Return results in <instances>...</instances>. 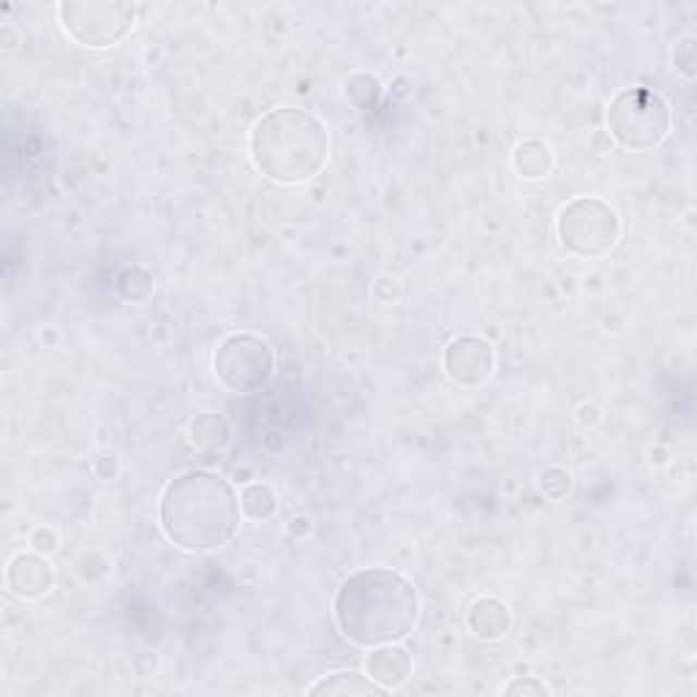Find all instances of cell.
Instances as JSON below:
<instances>
[{
	"instance_id": "1",
	"label": "cell",
	"mask_w": 697,
	"mask_h": 697,
	"mask_svg": "<svg viewBox=\"0 0 697 697\" xmlns=\"http://www.w3.org/2000/svg\"><path fill=\"white\" fill-rule=\"evenodd\" d=\"M419 591L390 566H363L338 586L332 619L338 632L357 648L401 643L419 624Z\"/></svg>"
},
{
	"instance_id": "2",
	"label": "cell",
	"mask_w": 697,
	"mask_h": 697,
	"mask_svg": "<svg viewBox=\"0 0 697 697\" xmlns=\"http://www.w3.org/2000/svg\"><path fill=\"white\" fill-rule=\"evenodd\" d=\"M240 493L227 477L207 468L178 474L163 488L158 523L163 537L188 553H212L227 548L240 531Z\"/></svg>"
},
{
	"instance_id": "3",
	"label": "cell",
	"mask_w": 697,
	"mask_h": 697,
	"mask_svg": "<svg viewBox=\"0 0 697 697\" xmlns=\"http://www.w3.org/2000/svg\"><path fill=\"white\" fill-rule=\"evenodd\" d=\"M248 156L256 172L272 183H308L330 161V131L308 109L276 107L250 129Z\"/></svg>"
},
{
	"instance_id": "4",
	"label": "cell",
	"mask_w": 697,
	"mask_h": 697,
	"mask_svg": "<svg viewBox=\"0 0 697 697\" xmlns=\"http://www.w3.org/2000/svg\"><path fill=\"white\" fill-rule=\"evenodd\" d=\"M610 142L632 152L657 150L673 129V112L662 93L646 85L621 87L604 109Z\"/></svg>"
},
{
	"instance_id": "5",
	"label": "cell",
	"mask_w": 697,
	"mask_h": 697,
	"mask_svg": "<svg viewBox=\"0 0 697 697\" xmlns=\"http://www.w3.org/2000/svg\"><path fill=\"white\" fill-rule=\"evenodd\" d=\"M555 234L566 254L580 259L608 256L621 240V216L602 196H575L561 205Z\"/></svg>"
},
{
	"instance_id": "6",
	"label": "cell",
	"mask_w": 697,
	"mask_h": 697,
	"mask_svg": "<svg viewBox=\"0 0 697 697\" xmlns=\"http://www.w3.org/2000/svg\"><path fill=\"white\" fill-rule=\"evenodd\" d=\"M276 374V348L254 332H229L212 352V376L234 395L265 390Z\"/></svg>"
},
{
	"instance_id": "7",
	"label": "cell",
	"mask_w": 697,
	"mask_h": 697,
	"mask_svg": "<svg viewBox=\"0 0 697 697\" xmlns=\"http://www.w3.org/2000/svg\"><path fill=\"white\" fill-rule=\"evenodd\" d=\"M139 5L125 0H63L58 20L65 36L87 49H107L136 27Z\"/></svg>"
},
{
	"instance_id": "8",
	"label": "cell",
	"mask_w": 697,
	"mask_h": 697,
	"mask_svg": "<svg viewBox=\"0 0 697 697\" xmlns=\"http://www.w3.org/2000/svg\"><path fill=\"white\" fill-rule=\"evenodd\" d=\"M444 374L457 387H482L496 374V348L482 335H457L444 346Z\"/></svg>"
},
{
	"instance_id": "9",
	"label": "cell",
	"mask_w": 697,
	"mask_h": 697,
	"mask_svg": "<svg viewBox=\"0 0 697 697\" xmlns=\"http://www.w3.org/2000/svg\"><path fill=\"white\" fill-rule=\"evenodd\" d=\"M3 580L9 594H14L16 599H22V602H38V599L52 594L58 575H54L49 555L30 548L11 555L9 564H5Z\"/></svg>"
},
{
	"instance_id": "10",
	"label": "cell",
	"mask_w": 697,
	"mask_h": 697,
	"mask_svg": "<svg viewBox=\"0 0 697 697\" xmlns=\"http://www.w3.org/2000/svg\"><path fill=\"white\" fill-rule=\"evenodd\" d=\"M412 673H414V657L412 651L403 646V640L368 648V657H365V675H368L374 684H379L387 695L401 689V686L412 678Z\"/></svg>"
},
{
	"instance_id": "11",
	"label": "cell",
	"mask_w": 697,
	"mask_h": 697,
	"mask_svg": "<svg viewBox=\"0 0 697 697\" xmlns=\"http://www.w3.org/2000/svg\"><path fill=\"white\" fill-rule=\"evenodd\" d=\"M466 629L482 643L501 640L512 629L510 604L501 597H493V594L477 597L466 610Z\"/></svg>"
},
{
	"instance_id": "12",
	"label": "cell",
	"mask_w": 697,
	"mask_h": 697,
	"mask_svg": "<svg viewBox=\"0 0 697 697\" xmlns=\"http://www.w3.org/2000/svg\"><path fill=\"white\" fill-rule=\"evenodd\" d=\"M510 161L517 178L537 183V180H545L555 169V150L548 139L528 136V139H521L512 147Z\"/></svg>"
},
{
	"instance_id": "13",
	"label": "cell",
	"mask_w": 697,
	"mask_h": 697,
	"mask_svg": "<svg viewBox=\"0 0 697 697\" xmlns=\"http://www.w3.org/2000/svg\"><path fill=\"white\" fill-rule=\"evenodd\" d=\"M310 697H321V695H348V697H368V695H387L379 684L368 678L359 670H335V673L321 675L316 684L308 686Z\"/></svg>"
},
{
	"instance_id": "14",
	"label": "cell",
	"mask_w": 697,
	"mask_h": 697,
	"mask_svg": "<svg viewBox=\"0 0 697 697\" xmlns=\"http://www.w3.org/2000/svg\"><path fill=\"white\" fill-rule=\"evenodd\" d=\"M188 439L199 452H221L232 441V425L221 412H201L188 423Z\"/></svg>"
},
{
	"instance_id": "15",
	"label": "cell",
	"mask_w": 697,
	"mask_h": 697,
	"mask_svg": "<svg viewBox=\"0 0 697 697\" xmlns=\"http://www.w3.org/2000/svg\"><path fill=\"white\" fill-rule=\"evenodd\" d=\"M384 96V85L374 71H354L343 80V101L357 112H370L381 103Z\"/></svg>"
},
{
	"instance_id": "16",
	"label": "cell",
	"mask_w": 697,
	"mask_h": 697,
	"mask_svg": "<svg viewBox=\"0 0 697 697\" xmlns=\"http://www.w3.org/2000/svg\"><path fill=\"white\" fill-rule=\"evenodd\" d=\"M114 292L125 303H147L156 292V276L145 265L131 261V265H123L114 272Z\"/></svg>"
},
{
	"instance_id": "17",
	"label": "cell",
	"mask_w": 697,
	"mask_h": 697,
	"mask_svg": "<svg viewBox=\"0 0 697 697\" xmlns=\"http://www.w3.org/2000/svg\"><path fill=\"white\" fill-rule=\"evenodd\" d=\"M240 510L254 523L270 521L278 512V493L267 482H245L240 488Z\"/></svg>"
},
{
	"instance_id": "18",
	"label": "cell",
	"mask_w": 697,
	"mask_h": 697,
	"mask_svg": "<svg viewBox=\"0 0 697 697\" xmlns=\"http://www.w3.org/2000/svg\"><path fill=\"white\" fill-rule=\"evenodd\" d=\"M537 488L545 499L561 501L572 490V472L564 466H548L539 472Z\"/></svg>"
},
{
	"instance_id": "19",
	"label": "cell",
	"mask_w": 697,
	"mask_h": 697,
	"mask_svg": "<svg viewBox=\"0 0 697 697\" xmlns=\"http://www.w3.org/2000/svg\"><path fill=\"white\" fill-rule=\"evenodd\" d=\"M550 686L545 684L542 678H537V675H515L512 681H506L504 686H501V695L506 697H548L550 695Z\"/></svg>"
},
{
	"instance_id": "20",
	"label": "cell",
	"mask_w": 697,
	"mask_h": 697,
	"mask_svg": "<svg viewBox=\"0 0 697 697\" xmlns=\"http://www.w3.org/2000/svg\"><path fill=\"white\" fill-rule=\"evenodd\" d=\"M673 71H678L684 80H695L697 74V41L695 36H686L673 49Z\"/></svg>"
},
{
	"instance_id": "21",
	"label": "cell",
	"mask_w": 697,
	"mask_h": 697,
	"mask_svg": "<svg viewBox=\"0 0 697 697\" xmlns=\"http://www.w3.org/2000/svg\"><path fill=\"white\" fill-rule=\"evenodd\" d=\"M60 542H63V537H60L58 528L49 526V523H41V526H36L30 531V537H27V545H30L33 550H38V553H44V555H52L54 550L60 548Z\"/></svg>"
},
{
	"instance_id": "22",
	"label": "cell",
	"mask_w": 697,
	"mask_h": 697,
	"mask_svg": "<svg viewBox=\"0 0 697 697\" xmlns=\"http://www.w3.org/2000/svg\"><path fill=\"white\" fill-rule=\"evenodd\" d=\"M575 423L580 425L583 430L597 428V425L602 423V408H599V403H594V401L577 403V408H575Z\"/></svg>"
},
{
	"instance_id": "23",
	"label": "cell",
	"mask_w": 697,
	"mask_h": 697,
	"mask_svg": "<svg viewBox=\"0 0 697 697\" xmlns=\"http://www.w3.org/2000/svg\"><path fill=\"white\" fill-rule=\"evenodd\" d=\"M374 297L379 299V303H384V305L395 303V299L401 297V283H398V278H392V276H379V278H376Z\"/></svg>"
},
{
	"instance_id": "24",
	"label": "cell",
	"mask_w": 697,
	"mask_h": 697,
	"mask_svg": "<svg viewBox=\"0 0 697 697\" xmlns=\"http://www.w3.org/2000/svg\"><path fill=\"white\" fill-rule=\"evenodd\" d=\"M93 474H96L101 482H112L120 477V461L114 455H101L93 461Z\"/></svg>"
},
{
	"instance_id": "25",
	"label": "cell",
	"mask_w": 697,
	"mask_h": 697,
	"mask_svg": "<svg viewBox=\"0 0 697 697\" xmlns=\"http://www.w3.org/2000/svg\"><path fill=\"white\" fill-rule=\"evenodd\" d=\"M286 531L292 534V537H297V539L308 537V534H310V517L308 515H294L292 521L286 523Z\"/></svg>"
}]
</instances>
